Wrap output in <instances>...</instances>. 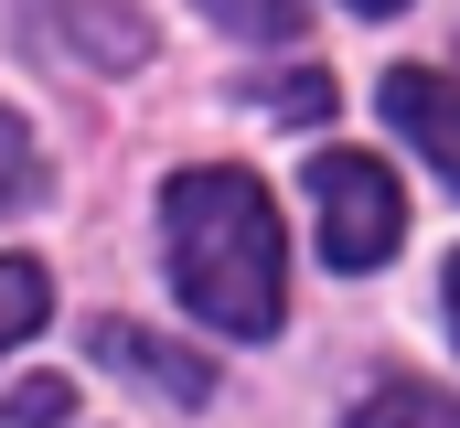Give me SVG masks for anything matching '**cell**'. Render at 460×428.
Instances as JSON below:
<instances>
[{
	"label": "cell",
	"instance_id": "1",
	"mask_svg": "<svg viewBox=\"0 0 460 428\" xmlns=\"http://www.w3.org/2000/svg\"><path fill=\"white\" fill-rule=\"evenodd\" d=\"M161 236H172V279L182 300L235 332V343H268L279 332V290H289V246H279V204L257 172H182L172 204H161Z\"/></svg>",
	"mask_w": 460,
	"mask_h": 428
},
{
	"label": "cell",
	"instance_id": "2",
	"mask_svg": "<svg viewBox=\"0 0 460 428\" xmlns=\"http://www.w3.org/2000/svg\"><path fill=\"white\" fill-rule=\"evenodd\" d=\"M311 214H322V257L332 268H385L407 246V193L375 150H322L311 161Z\"/></svg>",
	"mask_w": 460,
	"mask_h": 428
},
{
	"label": "cell",
	"instance_id": "3",
	"mask_svg": "<svg viewBox=\"0 0 460 428\" xmlns=\"http://www.w3.org/2000/svg\"><path fill=\"white\" fill-rule=\"evenodd\" d=\"M97 364L139 375V386H161L172 407H204V397H215V364L182 353V343H161V332H139V321H97Z\"/></svg>",
	"mask_w": 460,
	"mask_h": 428
},
{
	"label": "cell",
	"instance_id": "4",
	"mask_svg": "<svg viewBox=\"0 0 460 428\" xmlns=\"http://www.w3.org/2000/svg\"><path fill=\"white\" fill-rule=\"evenodd\" d=\"M385 118H396V129H407V139L450 172V193H460V86H450V76L396 65V76H385Z\"/></svg>",
	"mask_w": 460,
	"mask_h": 428
},
{
	"label": "cell",
	"instance_id": "5",
	"mask_svg": "<svg viewBox=\"0 0 460 428\" xmlns=\"http://www.w3.org/2000/svg\"><path fill=\"white\" fill-rule=\"evenodd\" d=\"M353 428H460V397L450 386H418V375H396V386H375Z\"/></svg>",
	"mask_w": 460,
	"mask_h": 428
},
{
	"label": "cell",
	"instance_id": "6",
	"mask_svg": "<svg viewBox=\"0 0 460 428\" xmlns=\"http://www.w3.org/2000/svg\"><path fill=\"white\" fill-rule=\"evenodd\" d=\"M43 311H54V279H43L32 257H0V353H11L22 332H43Z\"/></svg>",
	"mask_w": 460,
	"mask_h": 428
},
{
	"label": "cell",
	"instance_id": "7",
	"mask_svg": "<svg viewBox=\"0 0 460 428\" xmlns=\"http://www.w3.org/2000/svg\"><path fill=\"white\" fill-rule=\"evenodd\" d=\"M204 11L246 43H300V0H204Z\"/></svg>",
	"mask_w": 460,
	"mask_h": 428
},
{
	"label": "cell",
	"instance_id": "8",
	"mask_svg": "<svg viewBox=\"0 0 460 428\" xmlns=\"http://www.w3.org/2000/svg\"><path fill=\"white\" fill-rule=\"evenodd\" d=\"M75 418V386L65 375H32V386H11V407H0V428H65Z\"/></svg>",
	"mask_w": 460,
	"mask_h": 428
},
{
	"label": "cell",
	"instance_id": "9",
	"mask_svg": "<svg viewBox=\"0 0 460 428\" xmlns=\"http://www.w3.org/2000/svg\"><path fill=\"white\" fill-rule=\"evenodd\" d=\"M32 183H43V150H32L22 118L0 107V204H32Z\"/></svg>",
	"mask_w": 460,
	"mask_h": 428
},
{
	"label": "cell",
	"instance_id": "10",
	"mask_svg": "<svg viewBox=\"0 0 460 428\" xmlns=\"http://www.w3.org/2000/svg\"><path fill=\"white\" fill-rule=\"evenodd\" d=\"M257 97L279 107V118H332V76H311V65H300V76H279V86H257Z\"/></svg>",
	"mask_w": 460,
	"mask_h": 428
},
{
	"label": "cell",
	"instance_id": "11",
	"mask_svg": "<svg viewBox=\"0 0 460 428\" xmlns=\"http://www.w3.org/2000/svg\"><path fill=\"white\" fill-rule=\"evenodd\" d=\"M450 332H460V257H450Z\"/></svg>",
	"mask_w": 460,
	"mask_h": 428
},
{
	"label": "cell",
	"instance_id": "12",
	"mask_svg": "<svg viewBox=\"0 0 460 428\" xmlns=\"http://www.w3.org/2000/svg\"><path fill=\"white\" fill-rule=\"evenodd\" d=\"M353 11H407V0H353Z\"/></svg>",
	"mask_w": 460,
	"mask_h": 428
}]
</instances>
